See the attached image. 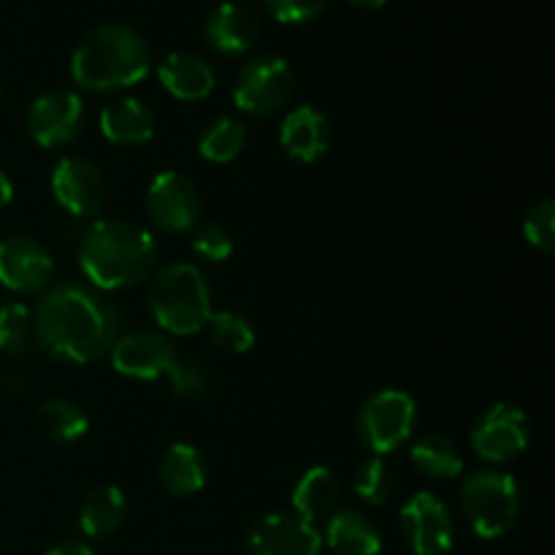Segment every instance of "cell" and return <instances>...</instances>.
Masks as SVG:
<instances>
[{
    "label": "cell",
    "mask_w": 555,
    "mask_h": 555,
    "mask_svg": "<svg viewBox=\"0 0 555 555\" xmlns=\"http://www.w3.org/2000/svg\"><path fill=\"white\" fill-rule=\"evenodd\" d=\"M119 331V309L101 291L76 282L49 287L33 312V341L47 356L74 366L108 356Z\"/></svg>",
    "instance_id": "cell-1"
},
{
    "label": "cell",
    "mask_w": 555,
    "mask_h": 555,
    "mask_svg": "<svg viewBox=\"0 0 555 555\" xmlns=\"http://www.w3.org/2000/svg\"><path fill=\"white\" fill-rule=\"evenodd\" d=\"M160 247L146 228L101 220L81 236L79 269L95 291H128L155 271Z\"/></svg>",
    "instance_id": "cell-2"
},
{
    "label": "cell",
    "mask_w": 555,
    "mask_h": 555,
    "mask_svg": "<svg viewBox=\"0 0 555 555\" xmlns=\"http://www.w3.org/2000/svg\"><path fill=\"white\" fill-rule=\"evenodd\" d=\"M150 43L128 25H101L87 33L70 54V76L81 90L117 92L146 79Z\"/></svg>",
    "instance_id": "cell-3"
},
{
    "label": "cell",
    "mask_w": 555,
    "mask_h": 555,
    "mask_svg": "<svg viewBox=\"0 0 555 555\" xmlns=\"http://www.w3.org/2000/svg\"><path fill=\"white\" fill-rule=\"evenodd\" d=\"M150 312L163 334L193 336L211 314V287L195 263L179 260L157 271L150 285Z\"/></svg>",
    "instance_id": "cell-4"
},
{
    "label": "cell",
    "mask_w": 555,
    "mask_h": 555,
    "mask_svg": "<svg viewBox=\"0 0 555 555\" xmlns=\"http://www.w3.org/2000/svg\"><path fill=\"white\" fill-rule=\"evenodd\" d=\"M461 507L480 540H499L520 515V486L509 472L480 469L461 486Z\"/></svg>",
    "instance_id": "cell-5"
},
{
    "label": "cell",
    "mask_w": 555,
    "mask_h": 555,
    "mask_svg": "<svg viewBox=\"0 0 555 555\" xmlns=\"http://www.w3.org/2000/svg\"><path fill=\"white\" fill-rule=\"evenodd\" d=\"M417 423V404L406 390L385 388L369 396L358 412L356 434L372 455H388L412 437Z\"/></svg>",
    "instance_id": "cell-6"
},
{
    "label": "cell",
    "mask_w": 555,
    "mask_h": 555,
    "mask_svg": "<svg viewBox=\"0 0 555 555\" xmlns=\"http://www.w3.org/2000/svg\"><path fill=\"white\" fill-rule=\"evenodd\" d=\"M296 92V74L285 57L263 54L238 70L233 81V103L247 117L266 119L282 112Z\"/></svg>",
    "instance_id": "cell-7"
},
{
    "label": "cell",
    "mask_w": 555,
    "mask_h": 555,
    "mask_svg": "<svg viewBox=\"0 0 555 555\" xmlns=\"http://www.w3.org/2000/svg\"><path fill=\"white\" fill-rule=\"evenodd\" d=\"M529 448V417L518 404H491L472 426V450L488 464H507Z\"/></svg>",
    "instance_id": "cell-8"
},
{
    "label": "cell",
    "mask_w": 555,
    "mask_h": 555,
    "mask_svg": "<svg viewBox=\"0 0 555 555\" xmlns=\"http://www.w3.org/2000/svg\"><path fill=\"white\" fill-rule=\"evenodd\" d=\"M146 217L163 233L193 231L201 217L198 188L179 171H160L152 177L144 195Z\"/></svg>",
    "instance_id": "cell-9"
},
{
    "label": "cell",
    "mask_w": 555,
    "mask_h": 555,
    "mask_svg": "<svg viewBox=\"0 0 555 555\" xmlns=\"http://www.w3.org/2000/svg\"><path fill=\"white\" fill-rule=\"evenodd\" d=\"M401 531L415 555H448L453 551V515L442 499L428 491H417L401 507Z\"/></svg>",
    "instance_id": "cell-10"
},
{
    "label": "cell",
    "mask_w": 555,
    "mask_h": 555,
    "mask_svg": "<svg viewBox=\"0 0 555 555\" xmlns=\"http://www.w3.org/2000/svg\"><path fill=\"white\" fill-rule=\"evenodd\" d=\"M27 135L38 146L70 144L85 128V101L70 90H52L38 95L25 114Z\"/></svg>",
    "instance_id": "cell-11"
},
{
    "label": "cell",
    "mask_w": 555,
    "mask_h": 555,
    "mask_svg": "<svg viewBox=\"0 0 555 555\" xmlns=\"http://www.w3.org/2000/svg\"><path fill=\"white\" fill-rule=\"evenodd\" d=\"M108 358H112L114 372L122 377L152 383V379L168 377L179 352L163 331H130L114 341Z\"/></svg>",
    "instance_id": "cell-12"
},
{
    "label": "cell",
    "mask_w": 555,
    "mask_h": 555,
    "mask_svg": "<svg viewBox=\"0 0 555 555\" xmlns=\"http://www.w3.org/2000/svg\"><path fill=\"white\" fill-rule=\"evenodd\" d=\"M54 276V258L30 236H9L0 242V285L20 296L47 291Z\"/></svg>",
    "instance_id": "cell-13"
},
{
    "label": "cell",
    "mask_w": 555,
    "mask_h": 555,
    "mask_svg": "<svg viewBox=\"0 0 555 555\" xmlns=\"http://www.w3.org/2000/svg\"><path fill=\"white\" fill-rule=\"evenodd\" d=\"M52 195L70 217H92L103 209L106 182L95 163L68 155L52 168Z\"/></svg>",
    "instance_id": "cell-14"
},
{
    "label": "cell",
    "mask_w": 555,
    "mask_h": 555,
    "mask_svg": "<svg viewBox=\"0 0 555 555\" xmlns=\"http://www.w3.org/2000/svg\"><path fill=\"white\" fill-rule=\"evenodd\" d=\"M247 555H323V534L293 513H271L249 531Z\"/></svg>",
    "instance_id": "cell-15"
},
{
    "label": "cell",
    "mask_w": 555,
    "mask_h": 555,
    "mask_svg": "<svg viewBox=\"0 0 555 555\" xmlns=\"http://www.w3.org/2000/svg\"><path fill=\"white\" fill-rule=\"evenodd\" d=\"M331 144H334V125H331L328 114L320 112V108L304 103V106L287 112L282 119L280 146L291 160H320L331 150Z\"/></svg>",
    "instance_id": "cell-16"
},
{
    "label": "cell",
    "mask_w": 555,
    "mask_h": 555,
    "mask_svg": "<svg viewBox=\"0 0 555 555\" xmlns=\"http://www.w3.org/2000/svg\"><path fill=\"white\" fill-rule=\"evenodd\" d=\"M204 36L215 52L247 54L260 41V20L247 5L225 0L209 14Z\"/></svg>",
    "instance_id": "cell-17"
},
{
    "label": "cell",
    "mask_w": 555,
    "mask_h": 555,
    "mask_svg": "<svg viewBox=\"0 0 555 555\" xmlns=\"http://www.w3.org/2000/svg\"><path fill=\"white\" fill-rule=\"evenodd\" d=\"M339 499L341 486L334 469H328V466H309L298 477L296 488H293V515L318 529V524H325L339 509Z\"/></svg>",
    "instance_id": "cell-18"
},
{
    "label": "cell",
    "mask_w": 555,
    "mask_h": 555,
    "mask_svg": "<svg viewBox=\"0 0 555 555\" xmlns=\"http://www.w3.org/2000/svg\"><path fill=\"white\" fill-rule=\"evenodd\" d=\"M157 79L163 90L177 101H204L215 92L217 76L209 60L193 52H171L160 65H157Z\"/></svg>",
    "instance_id": "cell-19"
},
{
    "label": "cell",
    "mask_w": 555,
    "mask_h": 555,
    "mask_svg": "<svg viewBox=\"0 0 555 555\" xmlns=\"http://www.w3.org/2000/svg\"><path fill=\"white\" fill-rule=\"evenodd\" d=\"M101 133L106 135L112 144L119 146H139L155 135V112L146 106L139 98H117L103 106L101 119Z\"/></svg>",
    "instance_id": "cell-20"
},
{
    "label": "cell",
    "mask_w": 555,
    "mask_h": 555,
    "mask_svg": "<svg viewBox=\"0 0 555 555\" xmlns=\"http://www.w3.org/2000/svg\"><path fill=\"white\" fill-rule=\"evenodd\" d=\"M323 545H328L336 555H379L383 534L369 515L339 507L325 520Z\"/></svg>",
    "instance_id": "cell-21"
},
{
    "label": "cell",
    "mask_w": 555,
    "mask_h": 555,
    "mask_svg": "<svg viewBox=\"0 0 555 555\" xmlns=\"http://www.w3.org/2000/svg\"><path fill=\"white\" fill-rule=\"evenodd\" d=\"M157 475H160V486L166 488L171 496L190 499L206 488L209 466H206L204 453H201L195 444L177 442L163 453Z\"/></svg>",
    "instance_id": "cell-22"
},
{
    "label": "cell",
    "mask_w": 555,
    "mask_h": 555,
    "mask_svg": "<svg viewBox=\"0 0 555 555\" xmlns=\"http://www.w3.org/2000/svg\"><path fill=\"white\" fill-rule=\"evenodd\" d=\"M128 518V499L117 486H98L85 496L79 509V529L90 540H106Z\"/></svg>",
    "instance_id": "cell-23"
},
{
    "label": "cell",
    "mask_w": 555,
    "mask_h": 555,
    "mask_svg": "<svg viewBox=\"0 0 555 555\" xmlns=\"http://www.w3.org/2000/svg\"><path fill=\"white\" fill-rule=\"evenodd\" d=\"M410 461L428 480H455L464 475V455L453 439L442 434H426L410 450Z\"/></svg>",
    "instance_id": "cell-24"
},
{
    "label": "cell",
    "mask_w": 555,
    "mask_h": 555,
    "mask_svg": "<svg viewBox=\"0 0 555 555\" xmlns=\"http://www.w3.org/2000/svg\"><path fill=\"white\" fill-rule=\"evenodd\" d=\"M38 423L47 439L57 444L79 442L90 431V417L85 406H79L70 399H49L38 406Z\"/></svg>",
    "instance_id": "cell-25"
},
{
    "label": "cell",
    "mask_w": 555,
    "mask_h": 555,
    "mask_svg": "<svg viewBox=\"0 0 555 555\" xmlns=\"http://www.w3.org/2000/svg\"><path fill=\"white\" fill-rule=\"evenodd\" d=\"M247 144V125L236 117H217L201 130L198 155L209 163H231Z\"/></svg>",
    "instance_id": "cell-26"
},
{
    "label": "cell",
    "mask_w": 555,
    "mask_h": 555,
    "mask_svg": "<svg viewBox=\"0 0 555 555\" xmlns=\"http://www.w3.org/2000/svg\"><path fill=\"white\" fill-rule=\"evenodd\" d=\"M209 331V339L215 341L217 350L228 352V356H244L255 347V328L244 314L231 312V309H222V312H215L211 309L209 320L204 325Z\"/></svg>",
    "instance_id": "cell-27"
},
{
    "label": "cell",
    "mask_w": 555,
    "mask_h": 555,
    "mask_svg": "<svg viewBox=\"0 0 555 555\" xmlns=\"http://www.w3.org/2000/svg\"><path fill=\"white\" fill-rule=\"evenodd\" d=\"M393 469L388 466V461L383 455H369L356 472V480H352V491L361 499L366 507H383L393 496Z\"/></svg>",
    "instance_id": "cell-28"
},
{
    "label": "cell",
    "mask_w": 555,
    "mask_h": 555,
    "mask_svg": "<svg viewBox=\"0 0 555 555\" xmlns=\"http://www.w3.org/2000/svg\"><path fill=\"white\" fill-rule=\"evenodd\" d=\"M33 341V312L22 301H9L0 307V352L22 356Z\"/></svg>",
    "instance_id": "cell-29"
},
{
    "label": "cell",
    "mask_w": 555,
    "mask_h": 555,
    "mask_svg": "<svg viewBox=\"0 0 555 555\" xmlns=\"http://www.w3.org/2000/svg\"><path fill=\"white\" fill-rule=\"evenodd\" d=\"M171 390L184 401L204 399L211 388V372L195 358H177L173 369L168 372Z\"/></svg>",
    "instance_id": "cell-30"
},
{
    "label": "cell",
    "mask_w": 555,
    "mask_h": 555,
    "mask_svg": "<svg viewBox=\"0 0 555 555\" xmlns=\"http://www.w3.org/2000/svg\"><path fill=\"white\" fill-rule=\"evenodd\" d=\"M524 238L537 253L551 255L555 249V201L542 198L526 211L524 217Z\"/></svg>",
    "instance_id": "cell-31"
},
{
    "label": "cell",
    "mask_w": 555,
    "mask_h": 555,
    "mask_svg": "<svg viewBox=\"0 0 555 555\" xmlns=\"http://www.w3.org/2000/svg\"><path fill=\"white\" fill-rule=\"evenodd\" d=\"M193 253L198 258L209 260V263H225L233 255V236L228 228H222L220 222H206L198 231L193 233V242H190Z\"/></svg>",
    "instance_id": "cell-32"
},
{
    "label": "cell",
    "mask_w": 555,
    "mask_h": 555,
    "mask_svg": "<svg viewBox=\"0 0 555 555\" xmlns=\"http://www.w3.org/2000/svg\"><path fill=\"white\" fill-rule=\"evenodd\" d=\"M263 3L280 25H307L328 9V0H263Z\"/></svg>",
    "instance_id": "cell-33"
},
{
    "label": "cell",
    "mask_w": 555,
    "mask_h": 555,
    "mask_svg": "<svg viewBox=\"0 0 555 555\" xmlns=\"http://www.w3.org/2000/svg\"><path fill=\"white\" fill-rule=\"evenodd\" d=\"M43 555H98L90 545L85 542H60V545L49 547Z\"/></svg>",
    "instance_id": "cell-34"
},
{
    "label": "cell",
    "mask_w": 555,
    "mask_h": 555,
    "mask_svg": "<svg viewBox=\"0 0 555 555\" xmlns=\"http://www.w3.org/2000/svg\"><path fill=\"white\" fill-rule=\"evenodd\" d=\"M11 201H14V182L9 179V173L0 171V209H5Z\"/></svg>",
    "instance_id": "cell-35"
},
{
    "label": "cell",
    "mask_w": 555,
    "mask_h": 555,
    "mask_svg": "<svg viewBox=\"0 0 555 555\" xmlns=\"http://www.w3.org/2000/svg\"><path fill=\"white\" fill-rule=\"evenodd\" d=\"M347 3L358 5V9H383V5H388L390 0H347Z\"/></svg>",
    "instance_id": "cell-36"
}]
</instances>
